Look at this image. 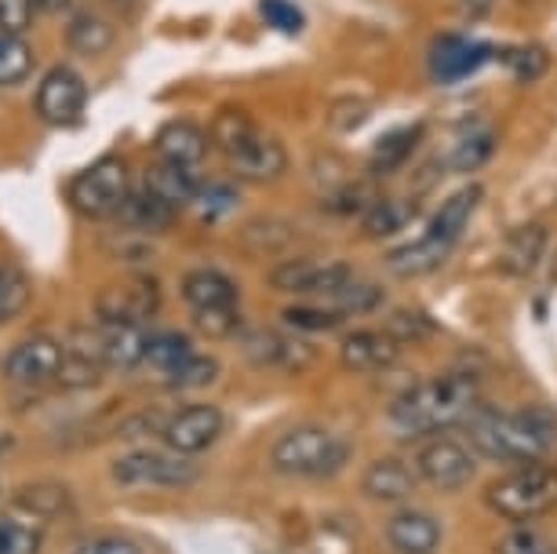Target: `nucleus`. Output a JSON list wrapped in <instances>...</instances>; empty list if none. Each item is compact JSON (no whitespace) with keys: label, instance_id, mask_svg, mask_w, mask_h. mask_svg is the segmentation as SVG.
Wrapping results in <instances>:
<instances>
[{"label":"nucleus","instance_id":"nucleus-1","mask_svg":"<svg viewBox=\"0 0 557 554\" xmlns=\"http://www.w3.org/2000/svg\"><path fill=\"white\" fill-rule=\"evenodd\" d=\"M462 434H467V445L474 453L496 459V464H543L546 448L557 438V416L546 409H524L518 416L474 409L462 423Z\"/></svg>","mask_w":557,"mask_h":554},{"label":"nucleus","instance_id":"nucleus-2","mask_svg":"<svg viewBox=\"0 0 557 554\" xmlns=\"http://www.w3.org/2000/svg\"><path fill=\"white\" fill-rule=\"evenodd\" d=\"M478 405V386L467 376H441V380L416 383L397 394L391 405V431L405 438L437 434L445 427H462Z\"/></svg>","mask_w":557,"mask_h":554},{"label":"nucleus","instance_id":"nucleus-3","mask_svg":"<svg viewBox=\"0 0 557 554\" xmlns=\"http://www.w3.org/2000/svg\"><path fill=\"white\" fill-rule=\"evenodd\" d=\"M481 197H485V190H481L478 183L462 186V190L445 197L437 212L430 216V226L423 230V237L394 248V253L386 256V267H391L397 278H423L430 270H437L451 256V248L459 245V237L467 234Z\"/></svg>","mask_w":557,"mask_h":554},{"label":"nucleus","instance_id":"nucleus-4","mask_svg":"<svg viewBox=\"0 0 557 554\" xmlns=\"http://www.w3.org/2000/svg\"><path fill=\"white\" fill-rule=\"evenodd\" d=\"M212 139L226 153L230 169L245 183H273L288 169V150L281 139L262 132L245 110H223L212 124Z\"/></svg>","mask_w":557,"mask_h":554},{"label":"nucleus","instance_id":"nucleus-5","mask_svg":"<svg viewBox=\"0 0 557 554\" xmlns=\"http://www.w3.org/2000/svg\"><path fill=\"white\" fill-rule=\"evenodd\" d=\"M270 459L281 475L332 478V475H339L346 467V459H350V445L318 423H302V427H292L288 434H281L277 442H273Z\"/></svg>","mask_w":557,"mask_h":554},{"label":"nucleus","instance_id":"nucleus-6","mask_svg":"<svg viewBox=\"0 0 557 554\" xmlns=\"http://www.w3.org/2000/svg\"><path fill=\"white\" fill-rule=\"evenodd\" d=\"M485 500L499 518L513 521V526L543 518L557 510V470L546 464L513 467L510 475H503L499 482L488 485Z\"/></svg>","mask_w":557,"mask_h":554},{"label":"nucleus","instance_id":"nucleus-7","mask_svg":"<svg viewBox=\"0 0 557 554\" xmlns=\"http://www.w3.org/2000/svg\"><path fill=\"white\" fill-rule=\"evenodd\" d=\"M132 194V172L121 157H99L70 186V201L84 219H110L121 212L124 197Z\"/></svg>","mask_w":557,"mask_h":554},{"label":"nucleus","instance_id":"nucleus-8","mask_svg":"<svg viewBox=\"0 0 557 554\" xmlns=\"http://www.w3.org/2000/svg\"><path fill=\"white\" fill-rule=\"evenodd\" d=\"M113 478L124 489H183L197 482V467L190 464V456L132 448L113 459Z\"/></svg>","mask_w":557,"mask_h":554},{"label":"nucleus","instance_id":"nucleus-9","mask_svg":"<svg viewBox=\"0 0 557 554\" xmlns=\"http://www.w3.org/2000/svg\"><path fill=\"white\" fill-rule=\"evenodd\" d=\"M416 470L426 485L441 489V493H451V489H462L467 482H474L478 459L470 453V445L437 434L416 453Z\"/></svg>","mask_w":557,"mask_h":554},{"label":"nucleus","instance_id":"nucleus-10","mask_svg":"<svg viewBox=\"0 0 557 554\" xmlns=\"http://www.w3.org/2000/svg\"><path fill=\"white\" fill-rule=\"evenodd\" d=\"M488 59H496V48L488 40L462 37V34H441L426 48V73L434 85H456L478 73Z\"/></svg>","mask_w":557,"mask_h":554},{"label":"nucleus","instance_id":"nucleus-11","mask_svg":"<svg viewBox=\"0 0 557 554\" xmlns=\"http://www.w3.org/2000/svg\"><path fill=\"white\" fill-rule=\"evenodd\" d=\"M34 102L45 124H51V128H70V124H77L84 118V110H88V85H84V77L77 70L55 66L37 85Z\"/></svg>","mask_w":557,"mask_h":554},{"label":"nucleus","instance_id":"nucleus-12","mask_svg":"<svg viewBox=\"0 0 557 554\" xmlns=\"http://www.w3.org/2000/svg\"><path fill=\"white\" fill-rule=\"evenodd\" d=\"M226 431V416L215 405H186V409L172 413L161 427L164 445L178 456H197L219 442Z\"/></svg>","mask_w":557,"mask_h":554},{"label":"nucleus","instance_id":"nucleus-13","mask_svg":"<svg viewBox=\"0 0 557 554\" xmlns=\"http://www.w3.org/2000/svg\"><path fill=\"white\" fill-rule=\"evenodd\" d=\"M346 281H354V270L346 263H324V259H292V263H281L270 274L273 288L296 292V296H318V299H329Z\"/></svg>","mask_w":557,"mask_h":554},{"label":"nucleus","instance_id":"nucleus-14","mask_svg":"<svg viewBox=\"0 0 557 554\" xmlns=\"http://www.w3.org/2000/svg\"><path fill=\"white\" fill-rule=\"evenodd\" d=\"M99 318L113 321V325H143L150 321L157 307H161V292H157L153 278H128L121 285H110L99 292Z\"/></svg>","mask_w":557,"mask_h":554},{"label":"nucleus","instance_id":"nucleus-15","mask_svg":"<svg viewBox=\"0 0 557 554\" xmlns=\"http://www.w3.org/2000/svg\"><path fill=\"white\" fill-rule=\"evenodd\" d=\"M62 358H66L62 343L45 336V332H37V336H29L18 343V347H12V354L4 358V376L15 386H40L48 380H59Z\"/></svg>","mask_w":557,"mask_h":554},{"label":"nucleus","instance_id":"nucleus-16","mask_svg":"<svg viewBox=\"0 0 557 554\" xmlns=\"http://www.w3.org/2000/svg\"><path fill=\"white\" fill-rule=\"evenodd\" d=\"M248 361L256 365H277V369H307V365L318 361V350L310 347L307 340L288 336V332H248V340L240 343Z\"/></svg>","mask_w":557,"mask_h":554},{"label":"nucleus","instance_id":"nucleus-17","mask_svg":"<svg viewBox=\"0 0 557 554\" xmlns=\"http://www.w3.org/2000/svg\"><path fill=\"white\" fill-rule=\"evenodd\" d=\"M107 372L110 369H107V358H102L99 329L73 332V347L66 350V358H62L55 383L66 386V391H88V386H96Z\"/></svg>","mask_w":557,"mask_h":554},{"label":"nucleus","instance_id":"nucleus-18","mask_svg":"<svg viewBox=\"0 0 557 554\" xmlns=\"http://www.w3.org/2000/svg\"><path fill=\"white\" fill-rule=\"evenodd\" d=\"M339 358L350 372H386L401 358V343H397L391 332L357 329L343 340Z\"/></svg>","mask_w":557,"mask_h":554},{"label":"nucleus","instance_id":"nucleus-19","mask_svg":"<svg viewBox=\"0 0 557 554\" xmlns=\"http://www.w3.org/2000/svg\"><path fill=\"white\" fill-rule=\"evenodd\" d=\"M153 146H157V153H161V161L178 164V169H186V172H197L208 157V132L194 121H168L164 128L157 132Z\"/></svg>","mask_w":557,"mask_h":554},{"label":"nucleus","instance_id":"nucleus-20","mask_svg":"<svg viewBox=\"0 0 557 554\" xmlns=\"http://www.w3.org/2000/svg\"><path fill=\"white\" fill-rule=\"evenodd\" d=\"M386 540L397 554H437L441 540V521L426 510H397L386 521Z\"/></svg>","mask_w":557,"mask_h":554},{"label":"nucleus","instance_id":"nucleus-21","mask_svg":"<svg viewBox=\"0 0 557 554\" xmlns=\"http://www.w3.org/2000/svg\"><path fill=\"white\" fill-rule=\"evenodd\" d=\"M99 340H102V358H107V369L132 372V369H139V365H146L150 332H146L143 325H113V321H102Z\"/></svg>","mask_w":557,"mask_h":554},{"label":"nucleus","instance_id":"nucleus-22","mask_svg":"<svg viewBox=\"0 0 557 554\" xmlns=\"http://www.w3.org/2000/svg\"><path fill=\"white\" fill-rule=\"evenodd\" d=\"M492 150H496V128L485 121L462 124L456 139L445 150V169L448 172H478L481 164H488Z\"/></svg>","mask_w":557,"mask_h":554},{"label":"nucleus","instance_id":"nucleus-23","mask_svg":"<svg viewBox=\"0 0 557 554\" xmlns=\"http://www.w3.org/2000/svg\"><path fill=\"white\" fill-rule=\"evenodd\" d=\"M153 197H161L164 205H172L175 212H183L186 205H194L197 190H201V183H197V172H186L178 169V164H168V161H153L150 169L143 172V183Z\"/></svg>","mask_w":557,"mask_h":554},{"label":"nucleus","instance_id":"nucleus-24","mask_svg":"<svg viewBox=\"0 0 557 554\" xmlns=\"http://www.w3.org/2000/svg\"><path fill=\"white\" fill-rule=\"evenodd\" d=\"M543 253H546V230L540 223H524L503 242L499 270L507 278H529L532 270L540 267Z\"/></svg>","mask_w":557,"mask_h":554},{"label":"nucleus","instance_id":"nucleus-25","mask_svg":"<svg viewBox=\"0 0 557 554\" xmlns=\"http://www.w3.org/2000/svg\"><path fill=\"white\" fill-rule=\"evenodd\" d=\"M183 299L190 310L237 307V285L223 270H190L183 278Z\"/></svg>","mask_w":557,"mask_h":554},{"label":"nucleus","instance_id":"nucleus-26","mask_svg":"<svg viewBox=\"0 0 557 554\" xmlns=\"http://www.w3.org/2000/svg\"><path fill=\"white\" fill-rule=\"evenodd\" d=\"M175 208L172 205H164L161 197H153L146 186H135V190L124 197V205H121V212L113 216L121 226H128V230H143V234H157V230H168L175 223Z\"/></svg>","mask_w":557,"mask_h":554},{"label":"nucleus","instance_id":"nucleus-27","mask_svg":"<svg viewBox=\"0 0 557 554\" xmlns=\"http://www.w3.org/2000/svg\"><path fill=\"white\" fill-rule=\"evenodd\" d=\"M416 489V475L405 459L386 456L375 459L372 467L364 470V493L372 500H386V504H397V500H408Z\"/></svg>","mask_w":557,"mask_h":554},{"label":"nucleus","instance_id":"nucleus-28","mask_svg":"<svg viewBox=\"0 0 557 554\" xmlns=\"http://www.w3.org/2000/svg\"><path fill=\"white\" fill-rule=\"evenodd\" d=\"M419 216V205L412 197H386V201L368 205L361 212V230L368 237H391L405 230Z\"/></svg>","mask_w":557,"mask_h":554},{"label":"nucleus","instance_id":"nucleus-29","mask_svg":"<svg viewBox=\"0 0 557 554\" xmlns=\"http://www.w3.org/2000/svg\"><path fill=\"white\" fill-rule=\"evenodd\" d=\"M194 340L186 336V332H175V329H168V332H153L150 336V347H146V365L157 372V376H172L175 369H183L186 361L194 358Z\"/></svg>","mask_w":557,"mask_h":554},{"label":"nucleus","instance_id":"nucleus-30","mask_svg":"<svg viewBox=\"0 0 557 554\" xmlns=\"http://www.w3.org/2000/svg\"><path fill=\"white\" fill-rule=\"evenodd\" d=\"M419 139H423V124H405V128L383 132L372 146V169L375 172H394L401 169L408 157L416 153Z\"/></svg>","mask_w":557,"mask_h":554},{"label":"nucleus","instance_id":"nucleus-31","mask_svg":"<svg viewBox=\"0 0 557 554\" xmlns=\"http://www.w3.org/2000/svg\"><path fill=\"white\" fill-rule=\"evenodd\" d=\"M45 529L26 510H0V554H37Z\"/></svg>","mask_w":557,"mask_h":554},{"label":"nucleus","instance_id":"nucleus-32","mask_svg":"<svg viewBox=\"0 0 557 554\" xmlns=\"http://www.w3.org/2000/svg\"><path fill=\"white\" fill-rule=\"evenodd\" d=\"M496 59L503 66L510 70L513 81H521V85H532V81H543L546 70H550V51L543 45H532V40H524V45H510V48H499Z\"/></svg>","mask_w":557,"mask_h":554},{"label":"nucleus","instance_id":"nucleus-33","mask_svg":"<svg viewBox=\"0 0 557 554\" xmlns=\"http://www.w3.org/2000/svg\"><path fill=\"white\" fill-rule=\"evenodd\" d=\"M66 45L81 56H102L113 45V29L107 19H99L96 12H81L70 19L66 26Z\"/></svg>","mask_w":557,"mask_h":554},{"label":"nucleus","instance_id":"nucleus-34","mask_svg":"<svg viewBox=\"0 0 557 554\" xmlns=\"http://www.w3.org/2000/svg\"><path fill=\"white\" fill-rule=\"evenodd\" d=\"M37 56L23 34H0V88H15L34 73Z\"/></svg>","mask_w":557,"mask_h":554},{"label":"nucleus","instance_id":"nucleus-35","mask_svg":"<svg viewBox=\"0 0 557 554\" xmlns=\"http://www.w3.org/2000/svg\"><path fill=\"white\" fill-rule=\"evenodd\" d=\"M324 307H332L339 318H354V313H372L383 307V288L372 285V281H346L339 292H332L329 299H321Z\"/></svg>","mask_w":557,"mask_h":554},{"label":"nucleus","instance_id":"nucleus-36","mask_svg":"<svg viewBox=\"0 0 557 554\" xmlns=\"http://www.w3.org/2000/svg\"><path fill=\"white\" fill-rule=\"evenodd\" d=\"M34 299V288H29V278L18 267L0 263V325L15 321L18 313L29 307Z\"/></svg>","mask_w":557,"mask_h":554},{"label":"nucleus","instance_id":"nucleus-37","mask_svg":"<svg viewBox=\"0 0 557 554\" xmlns=\"http://www.w3.org/2000/svg\"><path fill=\"white\" fill-rule=\"evenodd\" d=\"M15 504L34 518H45V515L51 518V515H62V510L70 507V493L59 482H34L29 489L18 493Z\"/></svg>","mask_w":557,"mask_h":554},{"label":"nucleus","instance_id":"nucleus-38","mask_svg":"<svg viewBox=\"0 0 557 554\" xmlns=\"http://www.w3.org/2000/svg\"><path fill=\"white\" fill-rule=\"evenodd\" d=\"M285 325L296 329L299 336H318V332H332L343 325V318L324 303H302V307H288L285 310Z\"/></svg>","mask_w":557,"mask_h":554},{"label":"nucleus","instance_id":"nucleus-39","mask_svg":"<svg viewBox=\"0 0 557 554\" xmlns=\"http://www.w3.org/2000/svg\"><path fill=\"white\" fill-rule=\"evenodd\" d=\"M496 554H557V543L554 537H546L543 529L521 521V526H513L510 532H503L496 543Z\"/></svg>","mask_w":557,"mask_h":554},{"label":"nucleus","instance_id":"nucleus-40","mask_svg":"<svg viewBox=\"0 0 557 554\" xmlns=\"http://www.w3.org/2000/svg\"><path fill=\"white\" fill-rule=\"evenodd\" d=\"M237 201H240V194L234 190V186L205 183L201 190H197V197H194V208L201 212L205 223H219V219H226L230 212H234Z\"/></svg>","mask_w":557,"mask_h":554},{"label":"nucleus","instance_id":"nucleus-41","mask_svg":"<svg viewBox=\"0 0 557 554\" xmlns=\"http://www.w3.org/2000/svg\"><path fill=\"white\" fill-rule=\"evenodd\" d=\"M215 380H219V361L208 358V354H194V358L186 361L183 369H175L164 383L178 386V391H201V386L215 383Z\"/></svg>","mask_w":557,"mask_h":554},{"label":"nucleus","instance_id":"nucleus-42","mask_svg":"<svg viewBox=\"0 0 557 554\" xmlns=\"http://www.w3.org/2000/svg\"><path fill=\"white\" fill-rule=\"evenodd\" d=\"M194 313V329L201 336H237L240 332V313L237 307H212V310H190Z\"/></svg>","mask_w":557,"mask_h":554},{"label":"nucleus","instance_id":"nucleus-43","mask_svg":"<svg viewBox=\"0 0 557 554\" xmlns=\"http://www.w3.org/2000/svg\"><path fill=\"white\" fill-rule=\"evenodd\" d=\"M259 15L262 23L270 29H277V34H302V26H307V15L299 12L292 0H262L259 4Z\"/></svg>","mask_w":557,"mask_h":554},{"label":"nucleus","instance_id":"nucleus-44","mask_svg":"<svg viewBox=\"0 0 557 554\" xmlns=\"http://www.w3.org/2000/svg\"><path fill=\"white\" fill-rule=\"evenodd\" d=\"M37 0H0V34H23L34 23Z\"/></svg>","mask_w":557,"mask_h":554},{"label":"nucleus","instance_id":"nucleus-45","mask_svg":"<svg viewBox=\"0 0 557 554\" xmlns=\"http://www.w3.org/2000/svg\"><path fill=\"white\" fill-rule=\"evenodd\" d=\"M73 554H143V547L128 537H96V540L81 543Z\"/></svg>","mask_w":557,"mask_h":554},{"label":"nucleus","instance_id":"nucleus-46","mask_svg":"<svg viewBox=\"0 0 557 554\" xmlns=\"http://www.w3.org/2000/svg\"><path fill=\"white\" fill-rule=\"evenodd\" d=\"M391 329H394V340L401 343V340H423L430 325L423 318H416V313H397Z\"/></svg>","mask_w":557,"mask_h":554},{"label":"nucleus","instance_id":"nucleus-47","mask_svg":"<svg viewBox=\"0 0 557 554\" xmlns=\"http://www.w3.org/2000/svg\"><path fill=\"white\" fill-rule=\"evenodd\" d=\"M456 4H459L470 19H488V15H492V8H496V0H456Z\"/></svg>","mask_w":557,"mask_h":554},{"label":"nucleus","instance_id":"nucleus-48","mask_svg":"<svg viewBox=\"0 0 557 554\" xmlns=\"http://www.w3.org/2000/svg\"><path fill=\"white\" fill-rule=\"evenodd\" d=\"M73 0H37V8H48V12H62V8H70Z\"/></svg>","mask_w":557,"mask_h":554}]
</instances>
